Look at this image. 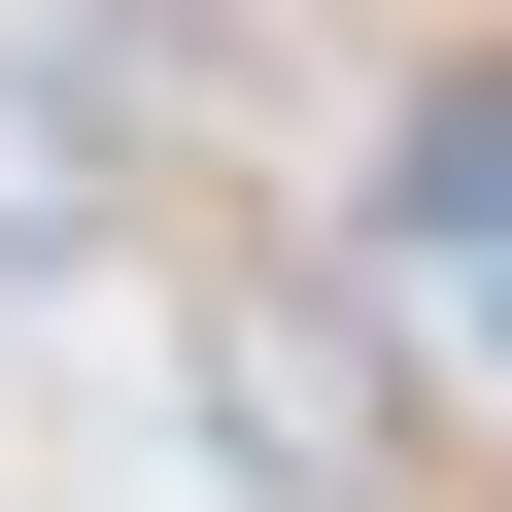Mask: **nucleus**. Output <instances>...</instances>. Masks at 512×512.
<instances>
[{
  "mask_svg": "<svg viewBox=\"0 0 512 512\" xmlns=\"http://www.w3.org/2000/svg\"><path fill=\"white\" fill-rule=\"evenodd\" d=\"M205 478H274V512H342V478H376V410H342V376H274V342H205Z\"/></svg>",
  "mask_w": 512,
  "mask_h": 512,
  "instance_id": "1",
  "label": "nucleus"
},
{
  "mask_svg": "<svg viewBox=\"0 0 512 512\" xmlns=\"http://www.w3.org/2000/svg\"><path fill=\"white\" fill-rule=\"evenodd\" d=\"M410 239H512V69H444V103H410Z\"/></svg>",
  "mask_w": 512,
  "mask_h": 512,
  "instance_id": "2",
  "label": "nucleus"
},
{
  "mask_svg": "<svg viewBox=\"0 0 512 512\" xmlns=\"http://www.w3.org/2000/svg\"><path fill=\"white\" fill-rule=\"evenodd\" d=\"M69 239H103V137H69V103H0V274H69Z\"/></svg>",
  "mask_w": 512,
  "mask_h": 512,
  "instance_id": "3",
  "label": "nucleus"
},
{
  "mask_svg": "<svg viewBox=\"0 0 512 512\" xmlns=\"http://www.w3.org/2000/svg\"><path fill=\"white\" fill-rule=\"evenodd\" d=\"M478 342H512V308H478Z\"/></svg>",
  "mask_w": 512,
  "mask_h": 512,
  "instance_id": "4",
  "label": "nucleus"
}]
</instances>
